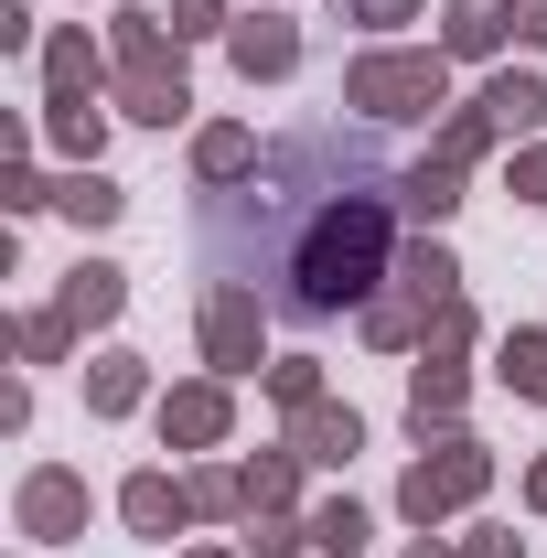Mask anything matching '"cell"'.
<instances>
[{"label": "cell", "mask_w": 547, "mask_h": 558, "mask_svg": "<svg viewBox=\"0 0 547 558\" xmlns=\"http://www.w3.org/2000/svg\"><path fill=\"white\" fill-rule=\"evenodd\" d=\"M343 108H365V119H418V108H440V54H365V65L343 75Z\"/></svg>", "instance_id": "2"}, {"label": "cell", "mask_w": 547, "mask_h": 558, "mask_svg": "<svg viewBox=\"0 0 547 558\" xmlns=\"http://www.w3.org/2000/svg\"><path fill=\"white\" fill-rule=\"evenodd\" d=\"M505 387L515 398H547V333H505Z\"/></svg>", "instance_id": "18"}, {"label": "cell", "mask_w": 547, "mask_h": 558, "mask_svg": "<svg viewBox=\"0 0 547 558\" xmlns=\"http://www.w3.org/2000/svg\"><path fill=\"white\" fill-rule=\"evenodd\" d=\"M301 65V33H290V22H247V33H236V75H247V86H258V75H290Z\"/></svg>", "instance_id": "10"}, {"label": "cell", "mask_w": 547, "mask_h": 558, "mask_svg": "<svg viewBox=\"0 0 547 558\" xmlns=\"http://www.w3.org/2000/svg\"><path fill=\"white\" fill-rule=\"evenodd\" d=\"M119 54H130V119L172 130L194 97H183V65H161V22L150 11H119Z\"/></svg>", "instance_id": "3"}, {"label": "cell", "mask_w": 547, "mask_h": 558, "mask_svg": "<svg viewBox=\"0 0 547 558\" xmlns=\"http://www.w3.org/2000/svg\"><path fill=\"white\" fill-rule=\"evenodd\" d=\"M290 473H301V451H269V462H258V473H247V505H258V515H269L279 494H290Z\"/></svg>", "instance_id": "21"}, {"label": "cell", "mask_w": 547, "mask_h": 558, "mask_svg": "<svg viewBox=\"0 0 547 558\" xmlns=\"http://www.w3.org/2000/svg\"><path fill=\"white\" fill-rule=\"evenodd\" d=\"M387 150L365 130H301L258 161L247 194L205 205L215 279L258 290L279 323H333L387 279Z\"/></svg>", "instance_id": "1"}, {"label": "cell", "mask_w": 547, "mask_h": 558, "mask_svg": "<svg viewBox=\"0 0 547 558\" xmlns=\"http://www.w3.org/2000/svg\"><path fill=\"white\" fill-rule=\"evenodd\" d=\"M473 558H526V548H515V537H473Z\"/></svg>", "instance_id": "30"}, {"label": "cell", "mask_w": 547, "mask_h": 558, "mask_svg": "<svg viewBox=\"0 0 547 558\" xmlns=\"http://www.w3.org/2000/svg\"><path fill=\"white\" fill-rule=\"evenodd\" d=\"M205 558H226V548H205Z\"/></svg>", "instance_id": "33"}, {"label": "cell", "mask_w": 547, "mask_h": 558, "mask_svg": "<svg viewBox=\"0 0 547 558\" xmlns=\"http://www.w3.org/2000/svg\"><path fill=\"white\" fill-rule=\"evenodd\" d=\"M247 548H258V558H301V548H312V526H290V515H258V537H247Z\"/></svg>", "instance_id": "22"}, {"label": "cell", "mask_w": 547, "mask_h": 558, "mask_svg": "<svg viewBox=\"0 0 547 558\" xmlns=\"http://www.w3.org/2000/svg\"><path fill=\"white\" fill-rule=\"evenodd\" d=\"M86 526V484L75 473H33L22 484V537H75Z\"/></svg>", "instance_id": "7"}, {"label": "cell", "mask_w": 547, "mask_h": 558, "mask_svg": "<svg viewBox=\"0 0 547 558\" xmlns=\"http://www.w3.org/2000/svg\"><path fill=\"white\" fill-rule=\"evenodd\" d=\"M483 473H494V462H483V440H440V451H418V462H409V484H398V505H409L418 526H429V515L473 505V494H483Z\"/></svg>", "instance_id": "5"}, {"label": "cell", "mask_w": 547, "mask_h": 558, "mask_svg": "<svg viewBox=\"0 0 547 558\" xmlns=\"http://www.w3.org/2000/svg\"><path fill=\"white\" fill-rule=\"evenodd\" d=\"M119 515H130L139 537H172V526H183V515H194V494L172 484V473H139V484L119 494Z\"/></svg>", "instance_id": "8"}, {"label": "cell", "mask_w": 547, "mask_h": 558, "mask_svg": "<svg viewBox=\"0 0 547 558\" xmlns=\"http://www.w3.org/2000/svg\"><path fill=\"white\" fill-rule=\"evenodd\" d=\"M333 558H354V548H333Z\"/></svg>", "instance_id": "34"}, {"label": "cell", "mask_w": 547, "mask_h": 558, "mask_svg": "<svg viewBox=\"0 0 547 558\" xmlns=\"http://www.w3.org/2000/svg\"><path fill=\"white\" fill-rule=\"evenodd\" d=\"M194 172H205L215 194H226V183H247V172H258V140H247V130H205V150H194Z\"/></svg>", "instance_id": "15"}, {"label": "cell", "mask_w": 547, "mask_h": 558, "mask_svg": "<svg viewBox=\"0 0 547 558\" xmlns=\"http://www.w3.org/2000/svg\"><path fill=\"white\" fill-rule=\"evenodd\" d=\"M515 33H526V44H547V0H526V11H515Z\"/></svg>", "instance_id": "29"}, {"label": "cell", "mask_w": 547, "mask_h": 558, "mask_svg": "<svg viewBox=\"0 0 547 558\" xmlns=\"http://www.w3.org/2000/svg\"><path fill=\"white\" fill-rule=\"evenodd\" d=\"M119 301H130V279H119V269H97V258H86V269L65 279V301H54V312H65V323H108Z\"/></svg>", "instance_id": "13"}, {"label": "cell", "mask_w": 547, "mask_h": 558, "mask_svg": "<svg viewBox=\"0 0 547 558\" xmlns=\"http://www.w3.org/2000/svg\"><path fill=\"white\" fill-rule=\"evenodd\" d=\"M515 194H526V205H547V150H515Z\"/></svg>", "instance_id": "26"}, {"label": "cell", "mask_w": 547, "mask_h": 558, "mask_svg": "<svg viewBox=\"0 0 547 558\" xmlns=\"http://www.w3.org/2000/svg\"><path fill=\"white\" fill-rule=\"evenodd\" d=\"M409 558H451V548H409Z\"/></svg>", "instance_id": "32"}, {"label": "cell", "mask_w": 547, "mask_h": 558, "mask_svg": "<svg viewBox=\"0 0 547 558\" xmlns=\"http://www.w3.org/2000/svg\"><path fill=\"white\" fill-rule=\"evenodd\" d=\"M473 108L494 119V130H537V119H547V86H537V75H494Z\"/></svg>", "instance_id": "12"}, {"label": "cell", "mask_w": 547, "mask_h": 558, "mask_svg": "<svg viewBox=\"0 0 547 558\" xmlns=\"http://www.w3.org/2000/svg\"><path fill=\"white\" fill-rule=\"evenodd\" d=\"M269 387H279V398H290V409H312V398H323V376H312L301 354H290V365H269Z\"/></svg>", "instance_id": "23"}, {"label": "cell", "mask_w": 547, "mask_h": 558, "mask_svg": "<svg viewBox=\"0 0 547 558\" xmlns=\"http://www.w3.org/2000/svg\"><path fill=\"white\" fill-rule=\"evenodd\" d=\"M54 140H65V150H86V161H97V108H54Z\"/></svg>", "instance_id": "25"}, {"label": "cell", "mask_w": 547, "mask_h": 558, "mask_svg": "<svg viewBox=\"0 0 547 558\" xmlns=\"http://www.w3.org/2000/svg\"><path fill=\"white\" fill-rule=\"evenodd\" d=\"M161 429H172L183 451H205V440H226V387H183V398L161 409Z\"/></svg>", "instance_id": "11"}, {"label": "cell", "mask_w": 547, "mask_h": 558, "mask_svg": "<svg viewBox=\"0 0 547 558\" xmlns=\"http://www.w3.org/2000/svg\"><path fill=\"white\" fill-rule=\"evenodd\" d=\"M312 537H323V548H354V537H365V515H354V505H323V515H312Z\"/></svg>", "instance_id": "24"}, {"label": "cell", "mask_w": 547, "mask_h": 558, "mask_svg": "<svg viewBox=\"0 0 547 558\" xmlns=\"http://www.w3.org/2000/svg\"><path fill=\"white\" fill-rule=\"evenodd\" d=\"M494 44H505V0H451L440 54H494Z\"/></svg>", "instance_id": "14"}, {"label": "cell", "mask_w": 547, "mask_h": 558, "mask_svg": "<svg viewBox=\"0 0 547 558\" xmlns=\"http://www.w3.org/2000/svg\"><path fill=\"white\" fill-rule=\"evenodd\" d=\"M343 11H354V22H376V33H387V22H409L418 0H343Z\"/></svg>", "instance_id": "27"}, {"label": "cell", "mask_w": 547, "mask_h": 558, "mask_svg": "<svg viewBox=\"0 0 547 558\" xmlns=\"http://www.w3.org/2000/svg\"><path fill=\"white\" fill-rule=\"evenodd\" d=\"M86 409L97 418H119V409H139V354H108L97 376H86Z\"/></svg>", "instance_id": "16"}, {"label": "cell", "mask_w": 547, "mask_h": 558, "mask_svg": "<svg viewBox=\"0 0 547 558\" xmlns=\"http://www.w3.org/2000/svg\"><path fill=\"white\" fill-rule=\"evenodd\" d=\"M44 75H54V108H86V86H97V54H86V44H54V54H44Z\"/></svg>", "instance_id": "19"}, {"label": "cell", "mask_w": 547, "mask_h": 558, "mask_svg": "<svg viewBox=\"0 0 547 558\" xmlns=\"http://www.w3.org/2000/svg\"><path fill=\"white\" fill-rule=\"evenodd\" d=\"M54 205H65L75 226H108V215H119V183H97V172H75V183H54Z\"/></svg>", "instance_id": "20"}, {"label": "cell", "mask_w": 547, "mask_h": 558, "mask_svg": "<svg viewBox=\"0 0 547 558\" xmlns=\"http://www.w3.org/2000/svg\"><path fill=\"white\" fill-rule=\"evenodd\" d=\"M418 301H429V312H440V301H462V269H451L429 236L398 258V301H376V312H365V333H376V344H409V333H418Z\"/></svg>", "instance_id": "4"}, {"label": "cell", "mask_w": 547, "mask_h": 558, "mask_svg": "<svg viewBox=\"0 0 547 558\" xmlns=\"http://www.w3.org/2000/svg\"><path fill=\"white\" fill-rule=\"evenodd\" d=\"M183 33H215V0H172V44Z\"/></svg>", "instance_id": "28"}, {"label": "cell", "mask_w": 547, "mask_h": 558, "mask_svg": "<svg viewBox=\"0 0 547 558\" xmlns=\"http://www.w3.org/2000/svg\"><path fill=\"white\" fill-rule=\"evenodd\" d=\"M526 494H537V505H547V462H537V484H526Z\"/></svg>", "instance_id": "31"}, {"label": "cell", "mask_w": 547, "mask_h": 558, "mask_svg": "<svg viewBox=\"0 0 547 558\" xmlns=\"http://www.w3.org/2000/svg\"><path fill=\"white\" fill-rule=\"evenodd\" d=\"M354 451H365V418L312 398V409H301V462H354Z\"/></svg>", "instance_id": "9"}, {"label": "cell", "mask_w": 547, "mask_h": 558, "mask_svg": "<svg viewBox=\"0 0 547 558\" xmlns=\"http://www.w3.org/2000/svg\"><path fill=\"white\" fill-rule=\"evenodd\" d=\"M258 312H269L258 290H236V279H215V301H205V354L226 365V376H247V365H258Z\"/></svg>", "instance_id": "6"}, {"label": "cell", "mask_w": 547, "mask_h": 558, "mask_svg": "<svg viewBox=\"0 0 547 558\" xmlns=\"http://www.w3.org/2000/svg\"><path fill=\"white\" fill-rule=\"evenodd\" d=\"M462 409V365H418V387H409V418L429 429V418H451Z\"/></svg>", "instance_id": "17"}]
</instances>
